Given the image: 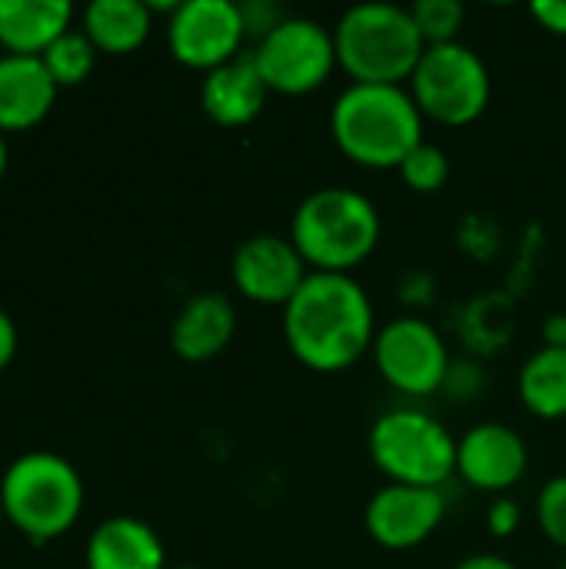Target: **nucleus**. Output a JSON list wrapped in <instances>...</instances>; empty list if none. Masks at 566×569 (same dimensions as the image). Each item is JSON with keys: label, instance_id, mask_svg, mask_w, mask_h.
Returning <instances> with one entry per match:
<instances>
[{"label": "nucleus", "instance_id": "10", "mask_svg": "<svg viewBox=\"0 0 566 569\" xmlns=\"http://www.w3.org/2000/svg\"><path fill=\"white\" fill-rule=\"evenodd\" d=\"M247 27L234 0H183L167 20L170 53L190 70H217L244 53Z\"/></svg>", "mask_w": 566, "mask_h": 569}, {"label": "nucleus", "instance_id": "33", "mask_svg": "<svg viewBox=\"0 0 566 569\" xmlns=\"http://www.w3.org/2000/svg\"><path fill=\"white\" fill-rule=\"evenodd\" d=\"M3 173H7V140L0 133V180H3Z\"/></svg>", "mask_w": 566, "mask_h": 569}, {"label": "nucleus", "instance_id": "13", "mask_svg": "<svg viewBox=\"0 0 566 569\" xmlns=\"http://www.w3.org/2000/svg\"><path fill=\"white\" fill-rule=\"evenodd\" d=\"M527 463V443L507 423L487 420L457 440V477L477 493L507 497L524 480Z\"/></svg>", "mask_w": 566, "mask_h": 569}, {"label": "nucleus", "instance_id": "21", "mask_svg": "<svg viewBox=\"0 0 566 569\" xmlns=\"http://www.w3.org/2000/svg\"><path fill=\"white\" fill-rule=\"evenodd\" d=\"M43 63L57 80V87H77L90 77L97 63V47L83 30H67L43 50Z\"/></svg>", "mask_w": 566, "mask_h": 569}, {"label": "nucleus", "instance_id": "14", "mask_svg": "<svg viewBox=\"0 0 566 569\" xmlns=\"http://www.w3.org/2000/svg\"><path fill=\"white\" fill-rule=\"evenodd\" d=\"M267 83L254 63V53H240L230 63L203 73L200 107L220 127H247L267 107Z\"/></svg>", "mask_w": 566, "mask_h": 569}, {"label": "nucleus", "instance_id": "9", "mask_svg": "<svg viewBox=\"0 0 566 569\" xmlns=\"http://www.w3.org/2000/svg\"><path fill=\"white\" fill-rule=\"evenodd\" d=\"M370 357L384 383L414 400L440 393L454 367L444 333L417 313L387 320L377 330Z\"/></svg>", "mask_w": 566, "mask_h": 569}, {"label": "nucleus", "instance_id": "32", "mask_svg": "<svg viewBox=\"0 0 566 569\" xmlns=\"http://www.w3.org/2000/svg\"><path fill=\"white\" fill-rule=\"evenodd\" d=\"M544 347H566V313H554L544 323Z\"/></svg>", "mask_w": 566, "mask_h": 569}, {"label": "nucleus", "instance_id": "11", "mask_svg": "<svg viewBox=\"0 0 566 569\" xmlns=\"http://www.w3.org/2000/svg\"><path fill=\"white\" fill-rule=\"evenodd\" d=\"M447 517V497L434 487L387 483L364 507L367 537L394 553L424 547Z\"/></svg>", "mask_w": 566, "mask_h": 569}, {"label": "nucleus", "instance_id": "4", "mask_svg": "<svg viewBox=\"0 0 566 569\" xmlns=\"http://www.w3.org/2000/svg\"><path fill=\"white\" fill-rule=\"evenodd\" d=\"M334 43L337 67L350 83L394 87H407L427 50L410 7L400 3H357L344 10L334 27Z\"/></svg>", "mask_w": 566, "mask_h": 569}, {"label": "nucleus", "instance_id": "31", "mask_svg": "<svg viewBox=\"0 0 566 569\" xmlns=\"http://www.w3.org/2000/svg\"><path fill=\"white\" fill-rule=\"evenodd\" d=\"M13 353H17V327H13V320L0 310V370L13 360Z\"/></svg>", "mask_w": 566, "mask_h": 569}, {"label": "nucleus", "instance_id": "1", "mask_svg": "<svg viewBox=\"0 0 566 569\" xmlns=\"http://www.w3.org/2000/svg\"><path fill=\"white\" fill-rule=\"evenodd\" d=\"M374 300L350 273H310L284 307V340L314 373H340L374 350Z\"/></svg>", "mask_w": 566, "mask_h": 569}, {"label": "nucleus", "instance_id": "35", "mask_svg": "<svg viewBox=\"0 0 566 569\" xmlns=\"http://www.w3.org/2000/svg\"><path fill=\"white\" fill-rule=\"evenodd\" d=\"M0 520H7V517H3V507H0Z\"/></svg>", "mask_w": 566, "mask_h": 569}, {"label": "nucleus", "instance_id": "27", "mask_svg": "<svg viewBox=\"0 0 566 569\" xmlns=\"http://www.w3.org/2000/svg\"><path fill=\"white\" fill-rule=\"evenodd\" d=\"M524 523V510L520 503L507 493V497H494L490 510H487V530L497 537V540H510Z\"/></svg>", "mask_w": 566, "mask_h": 569}, {"label": "nucleus", "instance_id": "30", "mask_svg": "<svg viewBox=\"0 0 566 569\" xmlns=\"http://www.w3.org/2000/svg\"><path fill=\"white\" fill-rule=\"evenodd\" d=\"M454 569H520L517 563H510L507 557H500V553H470V557H464L460 563Z\"/></svg>", "mask_w": 566, "mask_h": 569}, {"label": "nucleus", "instance_id": "15", "mask_svg": "<svg viewBox=\"0 0 566 569\" xmlns=\"http://www.w3.org/2000/svg\"><path fill=\"white\" fill-rule=\"evenodd\" d=\"M57 90L60 87L50 77L43 57L3 53L0 57V133L27 130L40 123L50 113Z\"/></svg>", "mask_w": 566, "mask_h": 569}, {"label": "nucleus", "instance_id": "18", "mask_svg": "<svg viewBox=\"0 0 566 569\" xmlns=\"http://www.w3.org/2000/svg\"><path fill=\"white\" fill-rule=\"evenodd\" d=\"M73 7L67 0H0V43L7 53L43 57V50L70 30Z\"/></svg>", "mask_w": 566, "mask_h": 569}, {"label": "nucleus", "instance_id": "20", "mask_svg": "<svg viewBox=\"0 0 566 569\" xmlns=\"http://www.w3.org/2000/svg\"><path fill=\"white\" fill-rule=\"evenodd\" d=\"M517 393L530 417L566 420V347L534 350L517 373Z\"/></svg>", "mask_w": 566, "mask_h": 569}, {"label": "nucleus", "instance_id": "17", "mask_svg": "<svg viewBox=\"0 0 566 569\" xmlns=\"http://www.w3.org/2000/svg\"><path fill=\"white\" fill-rule=\"evenodd\" d=\"M87 569H167L157 530L137 517H110L87 540Z\"/></svg>", "mask_w": 566, "mask_h": 569}, {"label": "nucleus", "instance_id": "8", "mask_svg": "<svg viewBox=\"0 0 566 569\" xmlns=\"http://www.w3.org/2000/svg\"><path fill=\"white\" fill-rule=\"evenodd\" d=\"M250 53L267 90L280 97H307L337 70L334 30L310 17H287Z\"/></svg>", "mask_w": 566, "mask_h": 569}, {"label": "nucleus", "instance_id": "25", "mask_svg": "<svg viewBox=\"0 0 566 569\" xmlns=\"http://www.w3.org/2000/svg\"><path fill=\"white\" fill-rule=\"evenodd\" d=\"M240 17H244L247 37H254L257 43L287 20V13L277 3H270V0H244L240 3Z\"/></svg>", "mask_w": 566, "mask_h": 569}, {"label": "nucleus", "instance_id": "24", "mask_svg": "<svg viewBox=\"0 0 566 569\" xmlns=\"http://www.w3.org/2000/svg\"><path fill=\"white\" fill-rule=\"evenodd\" d=\"M537 527L540 533L566 550V473L550 477L537 493Z\"/></svg>", "mask_w": 566, "mask_h": 569}, {"label": "nucleus", "instance_id": "23", "mask_svg": "<svg viewBox=\"0 0 566 569\" xmlns=\"http://www.w3.org/2000/svg\"><path fill=\"white\" fill-rule=\"evenodd\" d=\"M400 180L414 190V193H437L444 190V183L450 180V157L444 147L437 143H420L404 163H400Z\"/></svg>", "mask_w": 566, "mask_h": 569}, {"label": "nucleus", "instance_id": "12", "mask_svg": "<svg viewBox=\"0 0 566 569\" xmlns=\"http://www.w3.org/2000/svg\"><path fill=\"white\" fill-rule=\"evenodd\" d=\"M310 277V267L297 253L290 237L257 233L234 250L230 280L237 293L260 307H287Z\"/></svg>", "mask_w": 566, "mask_h": 569}, {"label": "nucleus", "instance_id": "26", "mask_svg": "<svg viewBox=\"0 0 566 569\" xmlns=\"http://www.w3.org/2000/svg\"><path fill=\"white\" fill-rule=\"evenodd\" d=\"M487 387V380H484V370L477 367V363H470V360H454V367H450V373H447V383H444V390L450 393V397H457V400H474L480 390Z\"/></svg>", "mask_w": 566, "mask_h": 569}, {"label": "nucleus", "instance_id": "3", "mask_svg": "<svg viewBox=\"0 0 566 569\" xmlns=\"http://www.w3.org/2000/svg\"><path fill=\"white\" fill-rule=\"evenodd\" d=\"M377 203L350 187H324L304 197L290 217V240L310 273H350L380 247Z\"/></svg>", "mask_w": 566, "mask_h": 569}, {"label": "nucleus", "instance_id": "7", "mask_svg": "<svg viewBox=\"0 0 566 569\" xmlns=\"http://www.w3.org/2000/svg\"><path fill=\"white\" fill-rule=\"evenodd\" d=\"M407 90L424 120H434L440 127H470L487 113L494 80L484 57L457 40L427 47L407 80Z\"/></svg>", "mask_w": 566, "mask_h": 569}, {"label": "nucleus", "instance_id": "34", "mask_svg": "<svg viewBox=\"0 0 566 569\" xmlns=\"http://www.w3.org/2000/svg\"><path fill=\"white\" fill-rule=\"evenodd\" d=\"M167 569H203V567H167Z\"/></svg>", "mask_w": 566, "mask_h": 569}, {"label": "nucleus", "instance_id": "28", "mask_svg": "<svg viewBox=\"0 0 566 569\" xmlns=\"http://www.w3.org/2000/svg\"><path fill=\"white\" fill-rule=\"evenodd\" d=\"M530 17L554 37H566V0H537L530 3Z\"/></svg>", "mask_w": 566, "mask_h": 569}, {"label": "nucleus", "instance_id": "6", "mask_svg": "<svg viewBox=\"0 0 566 569\" xmlns=\"http://www.w3.org/2000/svg\"><path fill=\"white\" fill-rule=\"evenodd\" d=\"M367 450L390 483L444 490L457 477V437L420 407L384 410L370 427Z\"/></svg>", "mask_w": 566, "mask_h": 569}, {"label": "nucleus", "instance_id": "29", "mask_svg": "<svg viewBox=\"0 0 566 569\" xmlns=\"http://www.w3.org/2000/svg\"><path fill=\"white\" fill-rule=\"evenodd\" d=\"M400 297L407 303H430L434 300V280L427 273H410L404 283H400Z\"/></svg>", "mask_w": 566, "mask_h": 569}, {"label": "nucleus", "instance_id": "36", "mask_svg": "<svg viewBox=\"0 0 566 569\" xmlns=\"http://www.w3.org/2000/svg\"><path fill=\"white\" fill-rule=\"evenodd\" d=\"M560 569H566V560H564V567H560Z\"/></svg>", "mask_w": 566, "mask_h": 569}, {"label": "nucleus", "instance_id": "19", "mask_svg": "<svg viewBox=\"0 0 566 569\" xmlns=\"http://www.w3.org/2000/svg\"><path fill=\"white\" fill-rule=\"evenodd\" d=\"M153 13L143 0H90L83 33L100 53H133L150 37Z\"/></svg>", "mask_w": 566, "mask_h": 569}, {"label": "nucleus", "instance_id": "2", "mask_svg": "<svg viewBox=\"0 0 566 569\" xmlns=\"http://www.w3.org/2000/svg\"><path fill=\"white\" fill-rule=\"evenodd\" d=\"M424 113L407 87L350 83L330 107L337 150L364 170H400L424 143Z\"/></svg>", "mask_w": 566, "mask_h": 569}, {"label": "nucleus", "instance_id": "5", "mask_svg": "<svg viewBox=\"0 0 566 569\" xmlns=\"http://www.w3.org/2000/svg\"><path fill=\"white\" fill-rule=\"evenodd\" d=\"M0 507L30 540H57L80 520L83 480L60 453L30 450L7 467L0 480Z\"/></svg>", "mask_w": 566, "mask_h": 569}, {"label": "nucleus", "instance_id": "16", "mask_svg": "<svg viewBox=\"0 0 566 569\" xmlns=\"http://www.w3.org/2000/svg\"><path fill=\"white\" fill-rule=\"evenodd\" d=\"M237 333V310L224 293H197L190 297L173 327H170V347L187 363H207L220 357Z\"/></svg>", "mask_w": 566, "mask_h": 569}, {"label": "nucleus", "instance_id": "22", "mask_svg": "<svg viewBox=\"0 0 566 569\" xmlns=\"http://www.w3.org/2000/svg\"><path fill=\"white\" fill-rule=\"evenodd\" d=\"M410 13L427 47L457 43L464 20H467V10L460 0H420L410 7Z\"/></svg>", "mask_w": 566, "mask_h": 569}]
</instances>
